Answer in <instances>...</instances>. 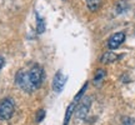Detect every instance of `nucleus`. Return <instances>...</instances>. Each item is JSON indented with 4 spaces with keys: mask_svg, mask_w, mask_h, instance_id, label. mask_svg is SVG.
I'll return each instance as SVG.
<instances>
[{
    "mask_svg": "<svg viewBox=\"0 0 135 125\" xmlns=\"http://www.w3.org/2000/svg\"><path fill=\"white\" fill-rule=\"evenodd\" d=\"M106 73L105 70H103V69H99V70H97V74H95V78H94V81H95V84H99V83L105 78Z\"/></svg>",
    "mask_w": 135,
    "mask_h": 125,
    "instance_id": "obj_9",
    "label": "nucleus"
},
{
    "mask_svg": "<svg viewBox=\"0 0 135 125\" xmlns=\"http://www.w3.org/2000/svg\"><path fill=\"white\" fill-rule=\"evenodd\" d=\"M89 108H90V99L86 98V99L83 100V103L78 108V118H80V119L85 118L88 111H89Z\"/></svg>",
    "mask_w": 135,
    "mask_h": 125,
    "instance_id": "obj_5",
    "label": "nucleus"
},
{
    "mask_svg": "<svg viewBox=\"0 0 135 125\" xmlns=\"http://www.w3.org/2000/svg\"><path fill=\"white\" fill-rule=\"evenodd\" d=\"M124 40H125V34L123 33V31L115 33L114 35H111L110 38H109V40H108V46L110 49H116L124 43Z\"/></svg>",
    "mask_w": 135,
    "mask_h": 125,
    "instance_id": "obj_4",
    "label": "nucleus"
},
{
    "mask_svg": "<svg viewBox=\"0 0 135 125\" xmlns=\"http://www.w3.org/2000/svg\"><path fill=\"white\" fill-rule=\"evenodd\" d=\"M86 88H88V83H86V84H84V86H83L81 89H80V92H79V94H78V95L75 96V98H74V101H78L79 99H80V96H81L83 94H84V92L86 90Z\"/></svg>",
    "mask_w": 135,
    "mask_h": 125,
    "instance_id": "obj_11",
    "label": "nucleus"
},
{
    "mask_svg": "<svg viewBox=\"0 0 135 125\" xmlns=\"http://www.w3.org/2000/svg\"><path fill=\"white\" fill-rule=\"evenodd\" d=\"M44 116H45V111H44V110H39L38 113H36V121H38V123H40V121L44 119Z\"/></svg>",
    "mask_w": 135,
    "mask_h": 125,
    "instance_id": "obj_12",
    "label": "nucleus"
},
{
    "mask_svg": "<svg viewBox=\"0 0 135 125\" xmlns=\"http://www.w3.org/2000/svg\"><path fill=\"white\" fill-rule=\"evenodd\" d=\"M119 56L116 55L115 53H111V51H108V53H104V55L101 56V62L104 64H110V62H114L115 60H118Z\"/></svg>",
    "mask_w": 135,
    "mask_h": 125,
    "instance_id": "obj_6",
    "label": "nucleus"
},
{
    "mask_svg": "<svg viewBox=\"0 0 135 125\" xmlns=\"http://www.w3.org/2000/svg\"><path fill=\"white\" fill-rule=\"evenodd\" d=\"M44 79V70L43 68L34 64L29 69H21L16 73L15 76V81L18 84V86L20 89H23L26 93H33L34 90H36L38 88H40L41 83Z\"/></svg>",
    "mask_w": 135,
    "mask_h": 125,
    "instance_id": "obj_1",
    "label": "nucleus"
},
{
    "mask_svg": "<svg viewBox=\"0 0 135 125\" xmlns=\"http://www.w3.org/2000/svg\"><path fill=\"white\" fill-rule=\"evenodd\" d=\"M36 19H38V28H36V30H38L39 34H41L45 30V24H44V20L39 16L38 14H36Z\"/></svg>",
    "mask_w": 135,
    "mask_h": 125,
    "instance_id": "obj_10",
    "label": "nucleus"
},
{
    "mask_svg": "<svg viewBox=\"0 0 135 125\" xmlns=\"http://www.w3.org/2000/svg\"><path fill=\"white\" fill-rule=\"evenodd\" d=\"M66 83V76L61 71H58L53 79V90L55 93H61Z\"/></svg>",
    "mask_w": 135,
    "mask_h": 125,
    "instance_id": "obj_3",
    "label": "nucleus"
},
{
    "mask_svg": "<svg viewBox=\"0 0 135 125\" xmlns=\"http://www.w3.org/2000/svg\"><path fill=\"white\" fill-rule=\"evenodd\" d=\"M101 5V0H86V6L90 11H97L99 10Z\"/></svg>",
    "mask_w": 135,
    "mask_h": 125,
    "instance_id": "obj_7",
    "label": "nucleus"
},
{
    "mask_svg": "<svg viewBox=\"0 0 135 125\" xmlns=\"http://www.w3.org/2000/svg\"><path fill=\"white\" fill-rule=\"evenodd\" d=\"M4 64H5L4 58H1V56H0V70L3 69V66H4Z\"/></svg>",
    "mask_w": 135,
    "mask_h": 125,
    "instance_id": "obj_13",
    "label": "nucleus"
},
{
    "mask_svg": "<svg viewBox=\"0 0 135 125\" xmlns=\"http://www.w3.org/2000/svg\"><path fill=\"white\" fill-rule=\"evenodd\" d=\"M14 114V103L11 99L0 101V120H9Z\"/></svg>",
    "mask_w": 135,
    "mask_h": 125,
    "instance_id": "obj_2",
    "label": "nucleus"
},
{
    "mask_svg": "<svg viewBox=\"0 0 135 125\" xmlns=\"http://www.w3.org/2000/svg\"><path fill=\"white\" fill-rule=\"evenodd\" d=\"M74 108H75V103H71L70 105L68 106L66 115H65V119H64V125H68V124H69V120H70V116H71V114H73Z\"/></svg>",
    "mask_w": 135,
    "mask_h": 125,
    "instance_id": "obj_8",
    "label": "nucleus"
}]
</instances>
